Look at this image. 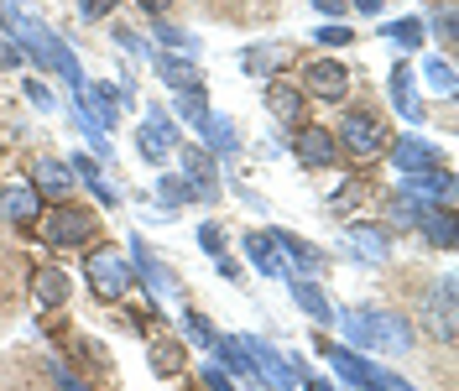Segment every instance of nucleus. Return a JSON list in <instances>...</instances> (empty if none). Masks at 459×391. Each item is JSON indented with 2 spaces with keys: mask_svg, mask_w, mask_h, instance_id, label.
<instances>
[{
  "mask_svg": "<svg viewBox=\"0 0 459 391\" xmlns=\"http://www.w3.org/2000/svg\"><path fill=\"white\" fill-rule=\"evenodd\" d=\"M344 335L360 350H386V355H407L412 350V324L397 313H376V308H344L340 313Z\"/></svg>",
  "mask_w": 459,
  "mask_h": 391,
  "instance_id": "nucleus-1",
  "label": "nucleus"
},
{
  "mask_svg": "<svg viewBox=\"0 0 459 391\" xmlns=\"http://www.w3.org/2000/svg\"><path fill=\"white\" fill-rule=\"evenodd\" d=\"M16 31L27 37V48H31V57H37V63H53V68H57V74H63V79H68L74 89H84L79 57L68 53V48H63V42H57V37L42 27V22H27V16H16Z\"/></svg>",
  "mask_w": 459,
  "mask_h": 391,
  "instance_id": "nucleus-2",
  "label": "nucleus"
},
{
  "mask_svg": "<svg viewBox=\"0 0 459 391\" xmlns=\"http://www.w3.org/2000/svg\"><path fill=\"white\" fill-rule=\"evenodd\" d=\"M42 235L53 246H84V240H94V214L89 209H74V204H57L53 214L42 220Z\"/></svg>",
  "mask_w": 459,
  "mask_h": 391,
  "instance_id": "nucleus-3",
  "label": "nucleus"
},
{
  "mask_svg": "<svg viewBox=\"0 0 459 391\" xmlns=\"http://www.w3.org/2000/svg\"><path fill=\"white\" fill-rule=\"evenodd\" d=\"M402 194L418 204V214H423V209H433V204H438V209H455V178H449V172H438V168L412 172Z\"/></svg>",
  "mask_w": 459,
  "mask_h": 391,
  "instance_id": "nucleus-4",
  "label": "nucleus"
},
{
  "mask_svg": "<svg viewBox=\"0 0 459 391\" xmlns=\"http://www.w3.org/2000/svg\"><path fill=\"white\" fill-rule=\"evenodd\" d=\"M340 141L355 152V157H376L381 152V115H371V110H350V115H340Z\"/></svg>",
  "mask_w": 459,
  "mask_h": 391,
  "instance_id": "nucleus-5",
  "label": "nucleus"
},
{
  "mask_svg": "<svg viewBox=\"0 0 459 391\" xmlns=\"http://www.w3.org/2000/svg\"><path fill=\"white\" fill-rule=\"evenodd\" d=\"M423 324H429L438 339H455V277H438L423 298Z\"/></svg>",
  "mask_w": 459,
  "mask_h": 391,
  "instance_id": "nucleus-6",
  "label": "nucleus"
},
{
  "mask_svg": "<svg viewBox=\"0 0 459 391\" xmlns=\"http://www.w3.org/2000/svg\"><path fill=\"white\" fill-rule=\"evenodd\" d=\"M89 282H94L100 298H120V292L136 282V272H131L115 251H100V256H89Z\"/></svg>",
  "mask_w": 459,
  "mask_h": 391,
  "instance_id": "nucleus-7",
  "label": "nucleus"
},
{
  "mask_svg": "<svg viewBox=\"0 0 459 391\" xmlns=\"http://www.w3.org/2000/svg\"><path fill=\"white\" fill-rule=\"evenodd\" d=\"M344 246H350V256H355V261L381 266V261L392 256V230H386V224H350Z\"/></svg>",
  "mask_w": 459,
  "mask_h": 391,
  "instance_id": "nucleus-8",
  "label": "nucleus"
},
{
  "mask_svg": "<svg viewBox=\"0 0 459 391\" xmlns=\"http://www.w3.org/2000/svg\"><path fill=\"white\" fill-rule=\"evenodd\" d=\"M240 344H246V355H251V370H261V376H266L277 391L298 387V370H292V361H287V355H277L266 339H240Z\"/></svg>",
  "mask_w": 459,
  "mask_h": 391,
  "instance_id": "nucleus-9",
  "label": "nucleus"
},
{
  "mask_svg": "<svg viewBox=\"0 0 459 391\" xmlns=\"http://www.w3.org/2000/svg\"><path fill=\"white\" fill-rule=\"evenodd\" d=\"M246 256H251V266H256L261 277H292V266L282 261V251H277V240H272V230H246Z\"/></svg>",
  "mask_w": 459,
  "mask_h": 391,
  "instance_id": "nucleus-10",
  "label": "nucleus"
},
{
  "mask_svg": "<svg viewBox=\"0 0 459 391\" xmlns=\"http://www.w3.org/2000/svg\"><path fill=\"white\" fill-rule=\"evenodd\" d=\"M303 84H308V94H318V100H344V89H350V68H344L340 57H318V63H308Z\"/></svg>",
  "mask_w": 459,
  "mask_h": 391,
  "instance_id": "nucleus-11",
  "label": "nucleus"
},
{
  "mask_svg": "<svg viewBox=\"0 0 459 391\" xmlns=\"http://www.w3.org/2000/svg\"><path fill=\"white\" fill-rule=\"evenodd\" d=\"M183 183H188V198H220L214 157H209L204 146H188V152H183Z\"/></svg>",
  "mask_w": 459,
  "mask_h": 391,
  "instance_id": "nucleus-12",
  "label": "nucleus"
},
{
  "mask_svg": "<svg viewBox=\"0 0 459 391\" xmlns=\"http://www.w3.org/2000/svg\"><path fill=\"white\" fill-rule=\"evenodd\" d=\"M152 115H157V120H146L142 131H136V146H142L146 162H157V168H162V162L172 157V146H178V126L162 120V110H152Z\"/></svg>",
  "mask_w": 459,
  "mask_h": 391,
  "instance_id": "nucleus-13",
  "label": "nucleus"
},
{
  "mask_svg": "<svg viewBox=\"0 0 459 391\" xmlns=\"http://www.w3.org/2000/svg\"><path fill=\"white\" fill-rule=\"evenodd\" d=\"M298 157L308 168H329L340 157V141H334V131H324V126H303L298 131Z\"/></svg>",
  "mask_w": 459,
  "mask_h": 391,
  "instance_id": "nucleus-14",
  "label": "nucleus"
},
{
  "mask_svg": "<svg viewBox=\"0 0 459 391\" xmlns=\"http://www.w3.org/2000/svg\"><path fill=\"white\" fill-rule=\"evenodd\" d=\"M386 89H392V105H397L402 120H423V100H418V84H412V68L407 63H392Z\"/></svg>",
  "mask_w": 459,
  "mask_h": 391,
  "instance_id": "nucleus-15",
  "label": "nucleus"
},
{
  "mask_svg": "<svg viewBox=\"0 0 459 391\" xmlns=\"http://www.w3.org/2000/svg\"><path fill=\"white\" fill-rule=\"evenodd\" d=\"M131 256H136V272H142V282L157 292V298H178V277H172L168 266L157 261V256L146 251L142 240H131Z\"/></svg>",
  "mask_w": 459,
  "mask_h": 391,
  "instance_id": "nucleus-16",
  "label": "nucleus"
},
{
  "mask_svg": "<svg viewBox=\"0 0 459 391\" xmlns=\"http://www.w3.org/2000/svg\"><path fill=\"white\" fill-rule=\"evenodd\" d=\"M418 230H423V240H433L438 251H455V240H459L455 209H423V214H418Z\"/></svg>",
  "mask_w": 459,
  "mask_h": 391,
  "instance_id": "nucleus-17",
  "label": "nucleus"
},
{
  "mask_svg": "<svg viewBox=\"0 0 459 391\" xmlns=\"http://www.w3.org/2000/svg\"><path fill=\"white\" fill-rule=\"evenodd\" d=\"M287 287H292V303L303 308L314 324H334V308H329V298L318 292V282H308V277H298V272H292V277H287Z\"/></svg>",
  "mask_w": 459,
  "mask_h": 391,
  "instance_id": "nucleus-18",
  "label": "nucleus"
},
{
  "mask_svg": "<svg viewBox=\"0 0 459 391\" xmlns=\"http://www.w3.org/2000/svg\"><path fill=\"white\" fill-rule=\"evenodd\" d=\"M433 152L429 141H418V136H402V141H392V162H397L402 172H429L433 168Z\"/></svg>",
  "mask_w": 459,
  "mask_h": 391,
  "instance_id": "nucleus-19",
  "label": "nucleus"
},
{
  "mask_svg": "<svg viewBox=\"0 0 459 391\" xmlns=\"http://www.w3.org/2000/svg\"><path fill=\"white\" fill-rule=\"evenodd\" d=\"M157 68H162V79H168V89H178V94H194V89H204V74L188 63V57H172L162 53L157 57Z\"/></svg>",
  "mask_w": 459,
  "mask_h": 391,
  "instance_id": "nucleus-20",
  "label": "nucleus"
},
{
  "mask_svg": "<svg viewBox=\"0 0 459 391\" xmlns=\"http://www.w3.org/2000/svg\"><path fill=\"white\" fill-rule=\"evenodd\" d=\"M272 240H277V251H282V261H298L303 272H318V266H324V251H314L308 240H298L292 230H272Z\"/></svg>",
  "mask_w": 459,
  "mask_h": 391,
  "instance_id": "nucleus-21",
  "label": "nucleus"
},
{
  "mask_svg": "<svg viewBox=\"0 0 459 391\" xmlns=\"http://www.w3.org/2000/svg\"><path fill=\"white\" fill-rule=\"evenodd\" d=\"M266 110L277 115L282 126H298V115H303V94H298L292 84H272L266 89Z\"/></svg>",
  "mask_w": 459,
  "mask_h": 391,
  "instance_id": "nucleus-22",
  "label": "nucleus"
},
{
  "mask_svg": "<svg viewBox=\"0 0 459 391\" xmlns=\"http://www.w3.org/2000/svg\"><path fill=\"white\" fill-rule=\"evenodd\" d=\"M0 214L11 224H31L37 220V194L31 188H0Z\"/></svg>",
  "mask_w": 459,
  "mask_h": 391,
  "instance_id": "nucleus-23",
  "label": "nucleus"
},
{
  "mask_svg": "<svg viewBox=\"0 0 459 391\" xmlns=\"http://www.w3.org/2000/svg\"><path fill=\"white\" fill-rule=\"evenodd\" d=\"M329 361L340 365V376L350 381V387H371L376 391V376H381L376 365H366L360 355H350V350H329Z\"/></svg>",
  "mask_w": 459,
  "mask_h": 391,
  "instance_id": "nucleus-24",
  "label": "nucleus"
},
{
  "mask_svg": "<svg viewBox=\"0 0 459 391\" xmlns=\"http://www.w3.org/2000/svg\"><path fill=\"white\" fill-rule=\"evenodd\" d=\"M37 183H42L53 198H68V188H74V172L63 168L57 157H42V162H37Z\"/></svg>",
  "mask_w": 459,
  "mask_h": 391,
  "instance_id": "nucleus-25",
  "label": "nucleus"
},
{
  "mask_svg": "<svg viewBox=\"0 0 459 391\" xmlns=\"http://www.w3.org/2000/svg\"><path fill=\"white\" fill-rule=\"evenodd\" d=\"M199 131H204V141H209L214 152H225V157L235 152V146H240V136H235V126H230L225 115H209V120H204Z\"/></svg>",
  "mask_w": 459,
  "mask_h": 391,
  "instance_id": "nucleus-26",
  "label": "nucleus"
},
{
  "mask_svg": "<svg viewBox=\"0 0 459 391\" xmlns=\"http://www.w3.org/2000/svg\"><path fill=\"white\" fill-rule=\"evenodd\" d=\"M209 350H214V355L225 361V370H235V376H246V370H251V355H246V344H240V339H214Z\"/></svg>",
  "mask_w": 459,
  "mask_h": 391,
  "instance_id": "nucleus-27",
  "label": "nucleus"
},
{
  "mask_svg": "<svg viewBox=\"0 0 459 391\" xmlns=\"http://www.w3.org/2000/svg\"><path fill=\"white\" fill-rule=\"evenodd\" d=\"M74 172H79V178H84L89 188H94V198H100V204H120V194H115L110 183H105V178H100V168H94V162H89V157H74Z\"/></svg>",
  "mask_w": 459,
  "mask_h": 391,
  "instance_id": "nucleus-28",
  "label": "nucleus"
},
{
  "mask_svg": "<svg viewBox=\"0 0 459 391\" xmlns=\"http://www.w3.org/2000/svg\"><path fill=\"white\" fill-rule=\"evenodd\" d=\"M68 298V277L63 272H37V303H63Z\"/></svg>",
  "mask_w": 459,
  "mask_h": 391,
  "instance_id": "nucleus-29",
  "label": "nucleus"
},
{
  "mask_svg": "<svg viewBox=\"0 0 459 391\" xmlns=\"http://www.w3.org/2000/svg\"><path fill=\"white\" fill-rule=\"evenodd\" d=\"M423 74H429V84L438 89V94H449V89H455V68H449V57H429V68H423Z\"/></svg>",
  "mask_w": 459,
  "mask_h": 391,
  "instance_id": "nucleus-30",
  "label": "nucleus"
},
{
  "mask_svg": "<svg viewBox=\"0 0 459 391\" xmlns=\"http://www.w3.org/2000/svg\"><path fill=\"white\" fill-rule=\"evenodd\" d=\"M240 63H246L251 74H266V68H277V63H282V48H251Z\"/></svg>",
  "mask_w": 459,
  "mask_h": 391,
  "instance_id": "nucleus-31",
  "label": "nucleus"
},
{
  "mask_svg": "<svg viewBox=\"0 0 459 391\" xmlns=\"http://www.w3.org/2000/svg\"><path fill=\"white\" fill-rule=\"evenodd\" d=\"M178 110L188 115V120H194V126H204V120H209V105H204V89H194V94H178Z\"/></svg>",
  "mask_w": 459,
  "mask_h": 391,
  "instance_id": "nucleus-32",
  "label": "nucleus"
},
{
  "mask_svg": "<svg viewBox=\"0 0 459 391\" xmlns=\"http://www.w3.org/2000/svg\"><path fill=\"white\" fill-rule=\"evenodd\" d=\"M157 198H168V204H188V183L172 178V172H162V178H157Z\"/></svg>",
  "mask_w": 459,
  "mask_h": 391,
  "instance_id": "nucleus-33",
  "label": "nucleus"
},
{
  "mask_svg": "<svg viewBox=\"0 0 459 391\" xmlns=\"http://www.w3.org/2000/svg\"><path fill=\"white\" fill-rule=\"evenodd\" d=\"M392 42L397 48H423V22H397L392 27Z\"/></svg>",
  "mask_w": 459,
  "mask_h": 391,
  "instance_id": "nucleus-34",
  "label": "nucleus"
},
{
  "mask_svg": "<svg viewBox=\"0 0 459 391\" xmlns=\"http://www.w3.org/2000/svg\"><path fill=\"white\" fill-rule=\"evenodd\" d=\"M183 329H188V339H194V344H204V350L220 339L214 329H209V318H199V313H188V318H183Z\"/></svg>",
  "mask_w": 459,
  "mask_h": 391,
  "instance_id": "nucleus-35",
  "label": "nucleus"
},
{
  "mask_svg": "<svg viewBox=\"0 0 459 391\" xmlns=\"http://www.w3.org/2000/svg\"><path fill=\"white\" fill-rule=\"evenodd\" d=\"M199 246L225 261V230H220V224H199Z\"/></svg>",
  "mask_w": 459,
  "mask_h": 391,
  "instance_id": "nucleus-36",
  "label": "nucleus"
},
{
  "mask_svg": "<svg viewBox=\"0 0 459 391\" xmlns=\"http://www.w3.org/2000/svg\"><path fill=\"white\" fill-rule=\"evenodd\" d=\"M178 361H183V355H178V344H152V370H162V376H168V370H178Z\"/></svg>",
  "mask_w": 459,
  "mask_h": 391,
  "instance_id": "nucleus-37",
  "label": "nucleus"
},
{
  "mask_svg": "<svg viewBox=\"0 0 459 391\" xmlns=\"http://www.w3.org/2000/svg\"><path fill=\"white\" fill-rule=\"evenodd\" d=\"M433 37H438V42H455V5H449V0H444L438 16H433Z\"/></svg>",
  "mask_w": 459,
  "mask_h": 391,
  "instance_id": "nucleus-38",
  "label": "nucleus"
},
{
  "mask_svg": "<svg viewBox=\"0 0 459 391\" xmlns=\"http://www.w3.org/2000/svg\"><path fill=\"white\" fill-rule=\"evenodd\" d=\"M360 194H366L360 183H340V188L329 194V204H334V214H340V209H355V204H360Z\"/></svg>",
  "mask_w": 459,
  "mask_h": 391,
  "instance_id": "nucleus-39",
  "label": "nucleus"
},
{
  "mask_svg": "<svg viewBox=\"0 0 459 391\" xmlns=\"http://www.w3.org/2000/svg\"><path fill=\"white\" fill-rule=\"evenodd\" d=\"M157 37H162V48H183V53H199V37H188V31L157 27Z\"/></svg>",
  "mask_w": 459,
  "mask_h": 391,
  "instance_id": "nucleus-40",
  "label": "nucleus"
},
{
  "mask_svg": "<svg viewBox=\"0 0 459 391\" xmlns=\"http://www.w3.org/2000/svg\"><path fill=\"white\" fill-rule=\"evenodd\" d=\"M314 37H318V42H329V48H344V42H350L355 31H344V22H329V27H318Z\"/></svg>",
  "mask_w": 459,
  "mask_h": 391,
  "instance_id": "nucleus-41",
  "label": "nucleus"
},
{
  "mask_svg": "<svg viewBox=\"0 0 459 391\" xmlns=\"http://www.w3.org/2000/svg\"><path fill=\"white\" fill-rule=\"evenodd\" d=\"M204 387H209V391H235V387H230V376H225V370H220L214 361L204 365Z\"/></svg>",
  "mask_w": 459,
  "mask_h": 391,
  "instance_id": "nucleus-42",
  "label": "nucleus"
},
{
  "mask_svg": "<svg viewBox=\"0 0 459 391\" xmlns=\"http://www.w3.org/2000/svg\"><path fill=\"white\" fill-rule=\"evenodd\" d=\"M115 5H120V0H79V11H84L89 22H100V16H110Z\"/></svg>",
  "mask_w": 459,
  "mask_h": 391,
  "instance_id": "nucleus-43",
  "label": "nucleus"
},
{
  "mask_svg": "<svg viewBox=\"0 0 459 391\" xmlns=\"http://www.w3.org/2000/svg\"><path fill=\"white\" fill-rule=\"evenodd\" d=\"M115 42H120L126 53H136V57H152V53H146V42L136 37V31H115Z\"/></svg>",
  "mask_w": 459,
  "mask_h": 391,
  "instance_id": "nucleus-44",
  "label": "nucleus"
},
{
  "mask_svg": "<svg viewBox=\"0 0 459 391\" xmlns=\"http://www.w3.org/2000/svg\"><path fill=\"white\" fill-rule=\"evenodd\" d=\"M0 68H22V48L16 42H0Z\"/></svg>",
  "mask_w": 459,
  "mask_h": 391,
  "instance_id": "nucleus-45",
  "label": "nucleus"
},
{
  "mask_svg": "<svg viewBox=\"0 0 459 391\" xmlns=\"http://www.w3.org/2000/svg\"><path fill=\"white\" fill-rule=\"evenodd\" d=\"M376 391H418V387H407L402 376H386V370H381V376H376Z\"/></svg>",
  "mask_w": 459,
  "mask_h": 391,
  "instance_id": "nucleus-46",
  "label": "nucleus"
},
{
  "mask_svg": "<svg viewBox=\"0 0 459 391\" xmlns=\"http://www.w3.org/2000/svg\"><path fill=\"white\" fill-rule=\"evenodd\" d=\"M27 100L37 105V110H53V94H48L42 84H27Z\"/></svg>",
  "mask_w": 459,
  "mask_h": 391,
  "instance_id": "nucleus-47",
  "label": "nucleus"
},
{
  "mask_svg": "<svg viewBox=\"0 0 459 391\" xmlns=\"http://www.w3.org/2000/svg\"><path fill=\"white\" fill-rule=\"evenodd\" d=\"M53 376H57V387H63V391H89L84 381H79V376H68L63 365H53Z\"/></svg>",
  "mask_w": 459,
  "mask_h": 391,
  "instance_id": "nucleus-48",
  "label": "nucleus"
},
{
  "mask_svg": "<svg viewBox=\"0 0 459 391\" xmlns=\"http://www.w3.org/2000/svg\"><path fill=\"white\" fill-rule=\"evenodd\" d=\"M314 5L324 11V16H340V22H344V0H314Z\"/></svg>",
  "mask_w": 459,
  "mask_h": 391,
  "instance_id": "nucleus-49",
  "label": "nucleus"
},
{
  "mask_svg": "<svg viewBox=\"0 0 459 391\" xmlns=\"http://www.w3.org/2000/svg\"><path fill=\"white\" fill-rule=\"evenodd\" d=\"M136 5H142V11H152V16H162V11H168V0H136Z\"/></svg>",
  "mask_w": 459,
  "mask_h": 391,
  "instance_id": "nucleus-50",
  "label": "nucleus"
},
{
  "mask_svg": "<svg viewBox=\"0 0 459 391\" xmlns=\"http://www.w3.org/2000/svg\"><path fill=\"white\" fill-rule=\"evenodd\" d=\"M355 11H366V16H376V11H381V0H355Z\"/></svg>",
  "mask_w": 459,
  "mask_h": 391,
  "instance_id": "nucleus-51",
  "label": "nucleus"
},
{
  "mask_svg": "<svg viewBox=\"0 0 459 391\" xmlns=\"http://www.w3.org/2000/svg\"><path fill=\"white\" fill-rule=\"evenodd\" d=\"M303 391H334V387H329V381H308Z\"/></svg>",
  "mask_w": 459,
  "mask_h": 391,
  "instance_id": "nucleus-52",
  "label": "nucleus"
}]
</instances>
